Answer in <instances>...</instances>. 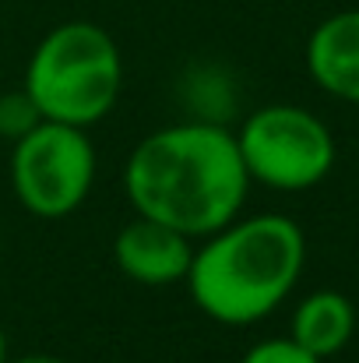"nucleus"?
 <instances>
[{
  "label": "nucleus",
  "mask_w": 359,
  "mask_h": 363,
  "mask_svg": "<svg viewBox=\"0 0 359 363\" xmlns=\"http://www.w3.org/2000/svg\"><path fill=\"white\" fill-rule=\"evenodd\" d=\"M123 191L137 216L205 240L239 216L250 177L237 134L190 121L152 130L134 145L123 166Z\"/></svg>",
  "instance_id": "nucleus-1"
},
{
  "label": "nucleus",
  "mask_w": 359,
  "mask_h": 363,
  "mask_svg": "<svg viewBox=\"0 0 359 363\" xmlns=\"http://www.w3.org/2000/svg\"><path fill=\"white\" fill-rule=\"evenodd\" d=\"M307 261L303 230L285 216L233 219L201 247L187 272L194 303L219 325H253L268 318L300 282Z\"/></svg>",
  "instance_id": "nucleus-2"
},
{
  "label": "nucleus",
  "mask_w": 359,
  "mask_h": 363,
  "mask_svg": "<svg viewBox=\"0 0 359 363\" xmlns=\"http://www.w3.org/2000/svg\"><path fill=\"white\" fill-rule=\"evenodd\" d=\"M120 82L123 60L113 35L96 21H64L32 50L21 89L42 121L89 127L113 110Z\"/></svg>",
  "instance_id": "nucleus-3"
},
{
  "label": "nucleus",
  "mask_w": 359,
  "mask_h": 363,
  "mask_svg": "<svg viewBox=\"0 0 359 363\" xmlns=\"http://www.w3.org/2000/svg\"><path fill=\"white\" fill-rule=\"evenodd\" d=\"M237 148L246 177L271 191H310L335 166L328 123L289 103L253 110L237 130Z\"/></svg>",
  "instance_id": "nucleus-4"
},
{
  "label": "nucleus",
  "mask_w": 359,
  "mask_h": 363,
  "mask_svg": "<svg viewBox=\"0 0 359 363\" xmlns=\"http://www.w3.org/2000/svg\"><path fill=\"white\" fill-rule=\"evenodd\" d=\"M96 180V148L85 127L39 121L14 141L11 187L25 212L39 219H64L89 198Z\"/></svg>",
  "instance_id": "nucleus-5"
},
{
  "label": "nucleus",
  "mask_w": 359,
  "mask_h": 363,
  "mask_svg": "<svg viewBox=\"0 0 359 363\" xmlns=\"http://www.w3.org/2000/svg\"><path fill=\"white\" fill-rule=\"evenodd\" d=\"M113 254H117V264L127 279H134L141 286H173V282H183L190 272L194 237H187L159 219L137 216L117 233Z\"/></svg>",
  "instance_id": "nucleus-6"
},
{
  "label": "nucleus",
  "mask_w": 359,
  "mask_h": 363,
  "mask_svg": "<svg viewBox=\"0 0 359 363\" xmlns=\"http://www.w3.org/2000/svg\"><path fill=\"white\" fill-rule=\"evenodd\" d=\"M307 71L328 96L359 103V7L328 14L310 32Z\"/></svg>",
  "instance_id": "nucleus-7"
},
{
  "label": "nucleus",
  "mask_w": 359,
  "mask_h": 363,
  "mask_svg": "<svg viewBox=\"0 0 359 363\" xmlns=\"http://www.w3.org/2000/svg\"><path fill=\"white\" fill-rule=\"evenodd\" d=\"M356 332V307L346 293L338 289H317L307 300H300L292 314V332L289 339L300 342L307 353L317 360H328L349 346Z\"/></svg>",
  "instance_id": "nucleus-8"
},
{
  "label": "nucleus",
  "mask_w": 359,
  "mask_h": 363,
  "mask_svg": "<svg viewBox=\"0 0 359 363\" xmlns=\"http://www.w3.org/2000/svg\"><path fill=\"white\" fill-rule=\"evenodd\" d=\"M39 121H42V113L35 110V103L28 99V92H25V89L0 96V138L18 141L21 134H28Z\"/></svg>",
  "instance_id": "nucleus-9"
},
{
  "label": "nucleus",
  "mask_w": 359,
  "mask_h": 363,
  "mask_svg": "<svg viewBox=\"0 0 359 363\" xmlns=\"http://www.w3.org/2000/svg\"><path fill=\"white\" fill-rule=\"evenodd\" d=\"M239 363H324V360H317L314 353H307L292 339H264V342L250 346Z\"/></svg>",
  "instance_id": "nucleus-10"
},
{
  "label": "nucleus",
  "mask_w": 359,
  "mask_h": 363,
  "mask_svg": "<svg viewBox=\"0 0 359 363\" xmlns=\"http://www.w3.org/2000/svg\"><path fill=\"white\" fill-rule=\"evenodd\" d=\"M7 363H67L60 357H50V353H32V357H21V360H7Z\"/></svg>",
  "instance_id": "nucleus-11"
},
{
  "label": "nucleus",
  "mask_w": 359,
  "mask_h": 363,
  "mask_svg": "<svg viewBox=\"0 0 359 363\" xmlns=\"http://www.w3.org/2000/svg\"><path fill=\"white\" fill-rule=\"evenodd\" d=\"M0 363H7V335H4V325H0Z\"/></svg>",
  "instance_id": "nucleus-12"
}]
</instances>
